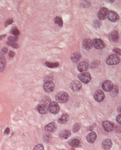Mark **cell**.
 I'll return each instance as SVG.
<instances>
[{"label":"cell","instance_id":"cell-1","mask_svg":"<svg viewBox=\"0 0 121 150\" xmlns=\"http://www.w3.org/2000/svg\"><path fill=\"white\" fill-rule=\"evenodd\" d=\"M69 94L65 92V91H61V92H59L56 95V100L58 102H61V103H64V102H66L69 100Z\"/></svg>","mask_w":121,"mask_h":150},{"label":"cell","instance_id":"cell-22","mask_svg":"<svg viewBox=\"0 0 121 150\" xmlns=\"http://www.w3.org/2000/svg\"><path fill=\"white\" fill-rule=\"evenodd\" d=\"M80 140H78V139H73V140H71L70 141H69V144H70V146H72V147L74 148H77L78 147V146L80 145Z\"/></svg>","mask_w":121,"mask_h":150},{"label":"cell","instance_id":"cell-11","mask_svg":"<svg viewBox=\"0 0 121 150\" xmlns=\"http://www.w3.org/2000/svg\"><path fill=\"white\" fill-rule=\"evenodd\" d=\"M102 90H103L104 91H106V92H109V91H111L112 87H113V84L111 81H108V80H107V81L103 82V83H102Z\"/></svg>","mask_w":121,"mask_h":150},{"label":"cell","instance_id":"cell-8","mask_svg":"<svg viewBox=\"0 0 121 150\" xmlns=\"http://www.w3.org/2000/svg\"><path fill=\"white\" fill-rule=\"evenodd\" d=\"M107 17L108 18V20L111 22H116V21H118L119 19L118 14H117L115 12H113V11H110V12H107Z\"/></svg>","mask_w":121,"mask_h":150},{"label":"cell","instance_id":"cell-15","mask_svg":"<svg viewBox=\"0 0 121 150\" xmlns=\"http://www.w3.org/2000/svg\"><path fill=\"white\" fill-rule=\"evenodd\" d=\"M82 46L86 49H90L93 47V43L90 39H85L82 42Z\"/></svg>","mask_w":121,"mask_h":150},{"label":"cell","instance_id":"cell-17","mask_svg":"<svg viewBox=\"0 0 121 150\" xmlns=\"http://www.w3.org/2000/svg\"><path fill=\"white\" fill-rule=\"evenodd\" d=\"M97 138V135L95 132H94V131H92V132H90L86 136V140L89 142V143H94V142L95 141V140H96Z\"/></svg>","mask_w":121,"mask_h":150},{"label":"cell","instance_id":"cell-39","mask_svg":"<svg viewBox=\"0 0 121 150\" xmlns=\"http://www.w3.org/2000/svg\"><path fill=\"white\" fill-rule=\"evenodd\" d=\"M12 20H7V24H12Z\"/></svg>","mask_w":121,"mask_h":150},{"label":"cell","instance_id":"cell-20","mask_svg":"<svg viewBox=\"0 0 121 150\" xmlns=\"http://www.w3.org/2000/svg\"><path fill=\"white\" fill-rule=\"evenodd\" d=\"M37 110H38L39 113H40V114H42V115L46 114V113L48 112V111H49V109H48V106L42 105V104H40L38 106Z\"/></svg>","mask_w":121,"mask_h":150},{"label":"cell","instance_id":"cell-25","mask_svg":"<svg viewBox=\"0 0 121 150\" xmlns=\"http://www.w3.org/2000/svg\"><path fill=\"white\" fill-rule=\"evenodd\" d=\"M50 102H51L50 98H49V97H45V98H44L43 99L41 100V102H40V104L45 105V106H48V107H49V105Z\"/></svg>","mask_w":121,"mask_h":150},{"label":"cell","instance_id":"cell-31","mask_svg":"<svg viewBox=\"0 0 121 150\" xmlns=\"http://www.w3.org/2000/svg\"><path fill=\"white\" fill-rule=\"evenodd\" d=\"M93 25H94V27L95 28H99L101 26V22L99 20H94Z\"/></svg>","mask_w":121,"mask_h":150},{"label":"cell","instance_id":"cell-27","mask_svg":"<svg viewBox=\"0 0 121 150\" xmlns=\"http://www.w3.org/2000/svg\"><path fill=\"white\" fill-rule=\"evenodd\" d=\"M54 22H55V24H57L58 26H60V27H62V25H63V22H62V19L61 17H56L54 19Z\"/></svg>","mask_w":121,"mask_h":150},{"label":"cell","instance_id":"cell-34","mask_svg":"<svg viewBox=\"0 0 121 150\" xmlns=\"http://www.w3.org/2000/svg\"><path fill=\"white\" fill-rule=\"evenodd\" d=\"M33 150H45V148H44V146L42 144H37L34 147Z\"/></svg>","mask_w":121,"mask_h":150},{"label":"cell","instance_id":"cell-18","mask_svg":"<svg viewBox=\"0 0 121 150\" xmlns=\"http://www.w3.org/2000/svg\"><path fill=\"white\" fill-rule=\"evenodd\" d=\"M109 39L113 42H116L119 39V32L117 31H113L109 34Z\"/></svg>","mask_w":121,"mask_h":150},{"label":"cell","instance_id":"cell-23","mask_svg":"<svg viewBox=\"0 0 121 150\" xmlns=\"http://www.w3.org/2000/svg\"><path fill=\"white\" fill-rule=\"evenodd\" d=\"M5 65H6L5 58H4V57H0V72H3L4 70Z\"/></svg>","mask_w":121,"mask_h":150},{"label":"cell","instance_id":"cell-10","mask_svg":"<svg viewBox=\"0 0 121 150\" xmlns=\"http://www.w3.org/2000/svg\"><path fill=\"white\" fill-rule=\"evenodd\" d=\"M107 12H108V11H107V8H105V7H102V8H101L99 10V12H98V19L101 20H105L106 18H107Z\"/></svg>","mask_w":121,"mask_h":150},{"label":"cell","instance_id":"cell-33","mask_svg":"<svg viewBox=\"0 0 121 150\" xmlns=\"http://www.w3.org/2000/svg\"><path fill=\"white\" fill-rule=\"evenodd\" d=\"M17 41H18V39H17V37H16V36H10V37H8V41H10V42L16 43Z\"/></svg>","mask_w":121,"mask_h":150},{"label":"cell","instance_id":"cell-36","mask_svg":"<svg viewBox=\"0 0 121 150\" xmlns=\"http://www.w3.org/2000/svg\"><path fill=\"white\" fill-rule=\"evenodd\" d=\"M120 118H121V115H119L118 116H117V119H116V120H117V122H118L119 124L121 123V119H120Z\"/></svg>","mask_w":121,"mask_h":150},{"label":"cell","instance_id":"cell-41","mask_svg":"<svg viewBox=\"0 0 121 150\" xmlns=\"http://www.w3.org/2000/svg\"><path fill=\"white\" fill-rule=\"evenodd\" d=\"M9 131H10V129H9V128H7V129H6V131H5V134L9 133Z\"/></svg>","mask_w":121,"mask_h":150},{"label":"cell","instance_id":"cell-6","mask_svg":"<svg viewBox=\"0 0 121 150\" xmlns=\"http://www.w3.org/2000/svg\"><path fill=\"white\" fill-rule=\"evenodd\" d=\"M93 46L97 49H102L105 47V44L100 39H94L92 41Z\"/></svg>","mask_w":121,"mask_h":150},{"label":"cell","instance_id":"cell-35","mask_svg":"<svg viewBox=\"0 0 121 150\" xmlns=\"http://www.w3.org/2000/svg\"><path fill=\"white\" fill-rule=\"evenodd\" d=\"M99 65V62H98V61H94V62H93V63H91V65H90V67L91 68H96L98 65Z\"/></svg>","mask_w":121,"mask_h":150},{"label":"cell","instance_id":"cell-7","mask_svg":"<svg viewBox=\"0 0 121 150\" xmlns=\"http://www.w3.org/2000/svg\"><path fill=\"white\" fill-rule=\"evenodd\" d=\"M94 98L96 102H102V100L104 99L105 98V94H104V92L101 90H97L96 92L94 93Z\"/></svg>","mask_w":121,"mask_h":150},{"label":"cell","instance_id":"cell-42","mask_svg":"<svg viewBox=\"0 0 121 150\" xmlns=\"http://www.w3.org/2000/svg\"><path fill=\"white\" fill-rule=\"evenodd\" d=\"M114 52H117V53H119V54L120 53V50H117V49H114Z\"/></svg>","mask_w":121,"mask_h":150},{"label":"cell","instance_id":"cell-3","mask_svg":"<svg viewBox=\"0 0 121 150\" xmlns=\"http://www.w3.org/2000/svg\"><path fill=\"white\" fill-rule=\"evenodd\" d=\"M48 109H49V111L52 113V114H57L60 111V107L57 102H52L49 103V107H48Z\"/></svg>","mask_w":121,"mask_h":150},{"label":"cell","instance_id":"cell-29","mask_svg":"<svg viewBox=\"0 0 121 150\" xmlns=\"http://www.w3.org/2000/svg\"><path fill=\"white\" fill-rule=\"evenodd\" d=\"M12 34H14V36H16H16H20V31H19V30H18V29H17V28H16V27H15V28H13V29H12Z\"/></svg>","mask_w":121,"mask_h":150},{"label":"cell","instance_id":"cell-14","mask_svg":"<svg viewBox=\"0 0 121 150\" xmlns=\"http://www.w3.org/2000/svg\"><path fill=\"white\" fill-rule=\"evenodd\" d=\"M111 147H112V141L111 140L107 139V140H105L102 141V148H103L104 150H109Z\"/></svg>","mask_w":121,"mask_h":150},{"label":"cell","instance_id":"cell-4","mask_svg":"<svg viewBox=\"0 0 121 150\" xmlns=\"http://www.w3.org/2000/svg\"><path fill=\"white\" fill-rule=\"evenodd\" d=\"M78 78L83 83H89L91 80V76L89 73H83V74H79Z\"/></svg>","mask_w":121,"mask_h":150},{"label":"cell","instance_id":"cell-32","mask_svg":"<svg viewBox=\"0 0 121 150\" xmlns=\"http://www.w3.org/2000/svg\"><path fill=\"white\" fill-rule=\"evenodd\" d=\"M79 129H80L79 123H75L74 126L73 127V131H74V132H77L78 131H79Z\"/></svg>","mask_w":121,"mask_h":150},{"label":"cell","instance_id":"cell-24","mask_svg":"<svg viewBox=\"0 0 121 150\" xmlns=\"http://www.w3.org/2000/svg\"><path fill=\"white\" fill-rule=\"evenodd\" d=\"M68 120H69V115L67 114H64V115H61L60 119L58 120V122H59L60 123H65L68 122Z\"/></svg>","mask_w":121,"mask_h":150},{"label":"cell","instance_id":"cell-5","mask_svg":"<svg viewBox=\"0 0 121 150\" xmlns=\"http://www.w3.org/2000/svg\"><path fill=\"white\" fill-rule=\"evenodd\" d=\"M43 87H44V90H45L46 92L50 93V92H52V91H53V90L55 88V85H54V83L53 82L47 81V82H45V83H44Z\"/></svg>","mask_w":121,"mask_h":150},{"label":"cell","instance_id":"cell-16","mask_svg":"<svg viewBox=\"0 0 121 150\" xmlns=\"http://www.w3.org/2000/svg\"><path fill=\"white\" fill-rule=\"evenodd\" d=\"M70 136V131L69 130H62L59 133V137L62 140H66Z\"/></svg>","mask_w":121,"mask_h":150},{"label":"cell","instance_id":"cell-28","mask_svg":"<svg viewBox=\"0 0 121 150\" xmlns=\"http://www.w3.org/2000/svg\"><path fill=\"white\" fill-rule=\"evenodd\" d=\"M45 65L49 68H56V67L58 66V65H59V64H58L57 62H56V63H50V62H46Z\"/></svg>","mask_w":121,"mask_h":150},{"label":"cell","instance_id":"cell-21","mask_svg":"<svg viewBox=\"0 0 121 150\" xmlns=\"http://www.w3.org/2000/svg\"><path fill=\"white\" fill-rule=\"evenodd\" d=\"M81 57H82V55H81V53L76 52V53L72 54L71 60H72V61H74V63H78V62L79 61V60L81 59Z\"/></svg>","mask_w":121,"mask_h":150},{"label":"cell","instance_id":"cell-37","mask_svg":"<svg viewBox=\"0 0 121 150\" xmlns=\"http://www.w3.org/2000/svg\"><path fill=\"white\" fill-rule=\"evenodd\" d=\"M48 139H51V136H49V135H47V136H45V141H49L48 140Z\"/></svg>","mask_w":121,"mask_h":150},{"label":"cell","instance_id":"cell-12","mask_svg":"<svg viewBox=\"0 0 121 150\" xmlns=\"http://www.w3.org/2000/svg\"><path fill=\"white\" fill-rule=\"evenodd\" d=\"M102 127H103V128L106 131H111L113 129H114V124L112 123L109 122V121H104L102 122Z\"/></svg>","mask_w":121,"mask_h":150},{"label":"cell","instance_id":"cell-19","mask_svg":"<svg viewBox=\"0 0 121 150\" xmlns=\"http://www.w3.org/2000/svg\"><path fill=\"white\" fill-rule=\"evenodd\" d=\"M57 129V126L54 123H49V124H47V126L45 127V131H47L48 132H54Z\"/></svg>","mask_w":121,"mask_h":150},{"label":"cell","instance_id":"cell-2","mask_svg":"<svg viewBox=\"0 0 121 150\" xmlns=\"http://www.w3.org/2000/svg\"><path fill=\"white\" fill-rule=\"evenodd\" d=\"M119 61H120V59L118 57V55L112 54V55H110V56L107 57V65H114L118 64Z\"/></svg>","mask_w":121,"mask_h":150},{"label":"cell","instance_id":"cell-38","mask_svg":"<svg viewBox=\"0 0 121 150\" xmlns=\"http://www.w3.org/2000/svg\"><path fill=\"white\" fill-rule=\"evenodd\" d=\"M2 53H3V54L7 53V48H4V49H3V50H2Z\"/></svg>","mask_w":121,"mask_h":150},{"label":"cell","instance_id":"cell-30","mask_svg":"<svg viewBox=\"0 0 121 150\" xmlns=\"http://www.w3.org/2000/svg\"><path fill=\"white\" fill-rule=\"evenodd\" d=\"M7 45H9V46H12V48H15V49H18L19 48V45L16 43H13V42H10V41H7Z\"/></svg>","mask_w":121,"mask_h":150},{"label":"cell","instance_id":"cell-13","mask_svg":"<svg viewBox=\"0 0 121 150\" xmlns=\"http://www.w3.org/2000/svg\"><path fill=\"white\" fill-rule=\"evenodd\" d=\"M88 69H89V64H88L87 62H86V61L81 62V63H79L78 66V71L81 72V73H84V72L87 71Z\"/></svg>","mask_w":121,"mask_h":150},{"label":"cell","instance_id":"cell-26","mask_svg":"<svg viewBox=\"0 0 121 150\" xmlns=\"http://www.w3.org/2000/svg\"><path fill=\"white\" fill-rule=\"evenodd\" d=\"M119 93V89L116 86H113L112 89L111 90V96H116Z\"/></svg>","mask_w":121,"mask_h":150},{"label":"cell","instance_id":"cell-40","mask_svg":"<svg viewBox=\"0 0 121 150\" xmlns=\"http://www.w3.org/2000/svg\"><path fill=\"white\" fill-rule=\"evenodd\" d=\"M9 55H10V57H12L15 56V53H14L13 52H12V51H11L10 53H9Z\"/></svg>","mask_w":121,"mask_h":150},{"label":"cell","instance_id":"cell-9","mask_svg":"<svg viewBox=\"0 0 121 150\" xmlns=\"http://www.w3.org/2000/svg\"><path fill=\"white\" fill-rule=\"evenodd\" d=\"M70 87L73 91L77 92V91L80 90L81 88H82V83L79 81H73L70 84Z\"/></svg>","mask_w":121,"mask_h":150}]
</instances>
